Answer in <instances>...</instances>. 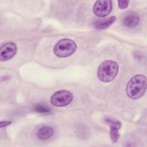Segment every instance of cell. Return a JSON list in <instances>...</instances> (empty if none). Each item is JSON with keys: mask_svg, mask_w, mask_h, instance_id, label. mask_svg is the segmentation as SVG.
<instances>
[{"mask_svg": "<svg viewBox=\"0 0 147 147\" xmlns=\"http://www.w3.org/2000/svg\"><path fill=\"white\" fill-rule=\"evenodd\" d=\"M146 88V78L144 75H136L129 81L126 89L127 95L133 99L141 98Z\"/></svg>", "mask_w": 147, "mask_h": 147, "instance_id": "cell-1", "label": "cell"}, {"mask_svg": "<svg viewBox=\"0 0 147 147\" xmlns=\"http://www.w3.org/2000/svg\"><path fill=\"white\" fill-rule=\"evenodd\" d=\"M118 65L113 60L103 61L98 67L97 76L103 82H110L114 80L118 72Z\"/></svg>", "mask_w": 147, "mask_h": 147, "instance_id": "cell-2", "label": "cell"}, {"mask_svg": "<svg viewBox=\"0 0 147 147\" xmlns=\"http://www.w3.org/2000/svg\"><path fill=\"white\" fill-rule=\"evenodd\" d=\"M76 43L71 39L59 40L54 46L53 53L59 57H67L72 55L76 49Z\"/></svg>", "mask_w": 147, "mask_h": 147, "instance_id": "cell-3", "label": "cell"}, {"mask_svg": "<svg viewBox=\"0 0 147 147\" xmlns=\"http://www.w3.org/2000/svg\"><path fill=\"white\" fill-rule=\"evenodd\" d=\"M73 99L72 94L67 90H60L54 93L50 99L51 104L56 107H63L69 105Z\"/></svg>", "mask_w": 147, "mask_h": 147, "instance_id": "cell-4", "label": "cell"}, {"mask_svg": "<svg viewBox=\"0 0 147 147\" xmlns=\"http://www.w3.org/2000/svg\"><path fill=\"white\" fill-rule=\"evenodd\" d=\"M112 2L110 0L97 1L93 7L95 14L99 17H104L107 16L111 11Z\"/></svg>", "mask_w": 147, "mask_h": 147, "instance_id": "cell-5", "label": "cell"}, {"mask_svg": "<svg viewBox=\"0 0 147 147\" xmlns=\"http://www.w3.org/2000/svg\"><path fill=\"white\" fill-rule=\"evenodd\" d=\"M17 52L16 45L11 42H7L0 48V60L6 61L11 59Z\"/></svg>", "mask_w": 147, "mask_h": 147, "instance_id": "cell-6", "label": "cell"}, {"mask_svg": "<svg viewBox=\"0 0 147 147\" xmlns=\"http://www.w3.org/2000/svg\"><path fill=\"white\" fill-rule=\"evenodd\" d=\"M139 17L136 13H130L125 16L123 19V24L127 27L133 28L138 25Z\"/></svg>", "mask_w": 147, "mask_h": 147, "instance_id": "cell-7", "label": "cell"}, {"mask_svg": "<svg viewBox=\"0 0 147 147\" xmlns=\"http://www.w3.org/2000/svg\"><path fill=\"white\" fill-rule=\"evenodd\" d=\"M116 20L115 16H111L106 19L96 21L94 23V27L97 29H105L113 24Z\"/></svg>", "mask_w": 147, "mask_h": 147, "instance_id": "cell-8", "label": "cell"}, {"mask_svg": "<svg viewBox=\"0 0 147 147\" xmlns=\"http://www.w3.org/2000/svg\"><path fill=\"white\" fill-rule=\"evenodd\" d=\"M53 134V129L48 126H44L40 128L37 131V136L41 140H48Z\"/></svg>", "mask_w": 147, "mask_h": 147, "instance_id": "cell-9", "label": "cell"}, {"mask_svg": "<svg viewBox=\"0 0 147 147\" xmlns=\"http://www.w3.org/2000/svg\"><path fill=\"white\" fill-rule=\"evenodd\" d=\"M110 137L111 140V141L115 143L117 142L119 138V133L118 132L119 128L114 126H110Z\"/></svg>", "mask_w": 147, "mask_h": 147, "instance_id": "cell-10", "label": "cell"}, {"mask_svg": "<svg viewBox=\"0 0 147 147\" xmlns=\"http://www.w3.org/2000/svg\"><path fill=\"white\" fill-rule=\"evenodd\" d=\"M107 123L110 125V126H114L119 128L120 129L121 126V122L116 119H111V118H107L106 119Z\"/></svg>", "mask_w": 147, "mask_h": 147, "instance_id": "cell-11", "label": "cell"}, {"mask_svg": "<svg viewBox=\"0 0 147 147\" xmlns=\"http://www.w3.org/2000/svg\"><path fill=\"white\" fill-rule=\"evenodd\" d=\"M35 110L40 113H46L47 114V113H48L50 112V110L48 107H45L42 105L36 106L35 108Z\"/></svg>", "mask_w": 147, "mask_h": 147, "instance_id": "cell-12", "label": "cell"}, {"mask_svg": "<svg viewBox=\"0 0 147 147\" xmlns=\"http://www.w3.org/2000/svg\"><path fill=\"white\" fill-rule=\"evenodd\" d=\"M118 7L121 9H125L127 7L129 1H118Z\"/></svg>", "mask_w": 147, "mask_h": 147, "instance_id": "cell-13", "label": "cell"}, {"mask_svg": "<svg viewBox=\"0 0 147 147\" xmlns=\"http://www.w3.org/2000/svg\"><path fill=\"white\" fill-rule=\"evenodd\" d=\"M11 123V121H1L0 123V127H2L6 126H7Z\"/></svg>", "mask_w": 147, "mask_h": 147, "instance_id": "cell-14", "label": "cell"}]
</instances>
